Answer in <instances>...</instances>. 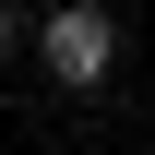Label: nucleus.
Here are the masks:
<instances>
[{"label":"nucleus","instance_id":"nucleus-1","mask_svg":"<svg viewBox=\"0 0 155 155\" xmlns=\"http://www.w3.org/2000/svg\"><path fill=\"white\" fill-rule=\"evenodd\" d=\"M36 60H48V84H60V96H96V84L119 72V24L96 12V0H60V12L36 24Z\"/></svg>","mask_w":155,"mask_h":155}]
</instances>
